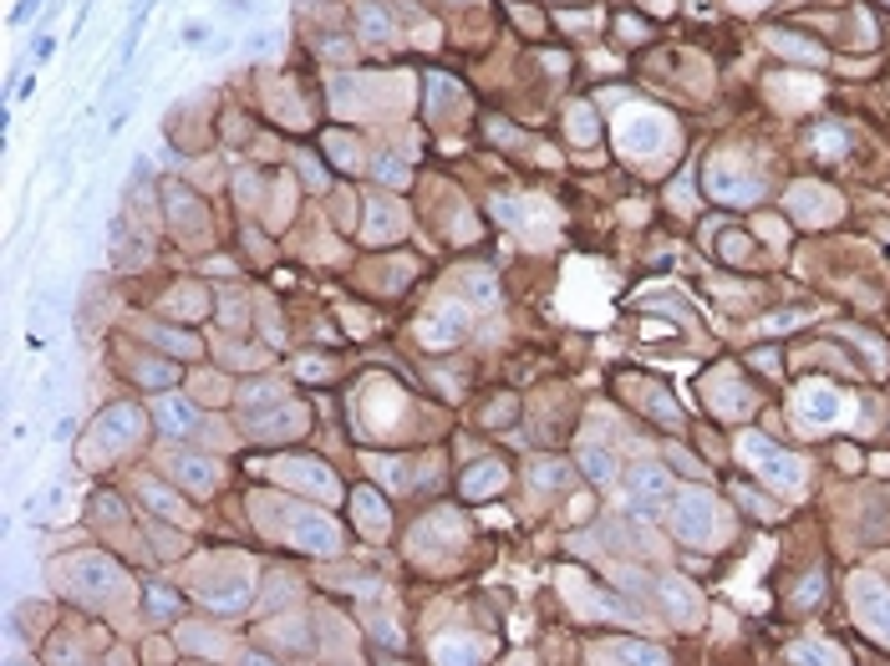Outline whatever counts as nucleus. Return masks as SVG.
<instances>
[{
    "mask_svg": "<svg viewBox=\"0 0 890 666\" xmlns=\"http://www.w3.org/2000/svg\"><path fill=\"white\" fill-rule=\"evenodd\" d=\"M356 31H361V41H397V21L392 11H382L377 0H356Z\"/></svg>",
    "mask_w": 890,
    "mask_h": 666,
    "instance_id": "6ab92c4d",
    "label": "nucleus"
},
{
    "mask_svg": "<svg viewBox=\"0 0 890 666\" xmlns=\"http://www.w3.org/2000/svg\"><path fill=\"white\" fill-rule=\"evenodd\" d=\"M565 122H570V128H565V133H570V143H580V148H585V143H601L595 112H591L585 103H570V107H565Z\"/></svg>",
    "mask_w": 890,
    "mask_h": 666,
    "instance_id": "bb28decb",
    "label": "nucleus"
},
{
    "mask_svg": "<svg viewBox=\"0 0 890 666\" xmlns=\"http://www.w3.org/2000/svg\"><path fill=\"white\" fill-rule=\"evenodd\" d=\"M840 336H845L850 346L865 356V367L876 371V377H886V371H890V346L880 336H870V331H861V326H840Z\"/></svg>",
    "mask_w": 890,
    "mask_h": 666,
    "instance_id": "4be33fe9",
    "label": "nucleus"
},
{
    "mask_svg": "<svg viewBox=\"0 0 890 666\" xmlns=\"http://www.w3.org/2000/svg\"><path fill=\"white\" fill-rule=\"evenodd\" d=\"M505 484H509V468H505L499 459L474 463V468L463 474V499H468V503H478V499H499V493H505Z\"/></svg>",
    "mask_w": 890,
    "mask_h": 666,
    "instance_id": "f3484780",
    "label": "nucleus"
},
{
    "mask_svg": "<svg viewBox=\"0 0 890 666\" xmlns=\"http://www.w3.org/2000/svg\"><path fill=\"white\" fill-rule=\"evenodd\" d=\"M530 478L539 484V489H560V484H565L570 474H565V463H539V468H534Z\"/></svg>",
    "mask_w": 890,
    "mask_h": 666,
    "instance_id": "4c0bfd02",
    "label": "nucleus"
},
{
    "mask_svg": "<svg viewBox=\"0 0 890 666\" xmlns=\"http://www.w3.org/2000/svg\"><path fill=\"white\" fill-rule=\"evenodd\" d=\"M672 530H677V539H687L692 549H712L717 545V530H723V509H717L712 493L683 489L672 499Z\"/></svg>",
    "mask_w": 890,
    "mask_h": 666,
    "instance_id": "20e7f679",
    "label": "nucleus"
},
{
    "mask_svg": "<svg viewBox=\"0 0 890 666\" xmlns=\"http://www.w3.org/2000/svg\"><path fill=\"white\" fill-rule=\"evenodd\" d=\"M97 438L112 443L118 453L138 448V438H143V417H138L133 402H112V407H103V417H97Z\"/></svg>",
    "mask_w": 890,
    "mask_h": 666,
    "instance_id": "ddd939ff",
    "label": "nucleus"
},
{
    "mask_svg": "<svg viewBox=\"0 0 890 666\" xmlns=\"http://www.w3.org/2000/svg\"><path fill=\"white\" fill-rule=\"evenodd\" d=\"M61 585H67V595L76 606H112V600H122L133 591L128 575H122V564H112L107 555H72V560H61Z\"/></svg>",
    "mask_w": 890,
    "mask_h": 666,
    "instance_id": "f03ea898",
    "label": "nucleus"
},
{
    "mask_svg": "<svg viewBox=\"0 0 890 666\" xmlns=\"http://www.w3.org/2000/svg\"><path fill=\"white\" fill-rule=\"evenodd\" d=\"M610 138H616V148H621L631 164L646 168V164H656L662 153H672V143H677V128H672L667 112L631 103L626 112H616V122H610Z\"/></svg>",
    "mask_w": 890,
    "mask_h": 666,
    "instance_id": "f257e3e1",
    "label": "nucleus"
},
{
    "mask_svg": "<svg viewBox=\"0 0 890 666\" xmlns=\"http://www.w3.org/2000/svg\"><path fill=\"white\" fill-rule=\"evenodd\" d=\"M815 153H819V164H840L850 153V133L845 128H834V122H819L815 128Z\"/></svg>",
    "mask_w": 890,
    "mask_h": 666,
    "instance_id": "a878e982",
    "label": "nucleus"
},
{
    "mask_svg": "<svg viewBox=\"0 0 890 666\" xmlns=\"http://www.w3.org/2000/svg\"><path fill=\"white\" fill-rule=\"evenodd\" d=\"M153 417H158V428H164L168 438H183V432L199 428V407L183 397H158L153 402Z\"/></svg>",
    "mask_w": 890,
    "mask_h": 666,
    "instance_id": "aec40b11",
    "label": "nucleus"
},
{
    "mask_svg": "<svg viewBox=\"0 0 890 666\" xmlns=\"http://www.w3.org/2000/svg\"><path fill=\"white\" fill-rule=\"evenodd\" d=\"M788 656H794V662H845V656H834L830 646H819V641H799Z\"/></svg>",
    "mask_w": 890,
    "mask_h": 666,
    "instance_id": "e433bc0d",
    "label": "nucleus"
},
{
    "mask_svg": "<svg viewBox=\"0 0 890 666\" xmlns=\"http://www.w3.org/2000/svg\"><path fill=\"white\" fill-rule=\"evenodd\" d=\"M784 214L794 224H809V229H824V224H840L845 219V204L834 199L824 183H794L784 199Z\"/></svg>",
    "mask_w": 890,
    "mask_h": 666,
    "instance_id": "6e6552de",
    "label": "nucleus"
},
{
    "mask_svg": "<svg viewBox=\"0 0 890 666\" xmlns=\"http://www.w3.org/2000/svg\"><path fill=\"white\" fill-rule=\"evenodd\" d=\"M799 321H804V311H773V316H763V336H788Z\"/></svg>",
    "mask_w": 890,
    "mask_h": 666,
    "instance_id": "c9c22d12",
    "label": "nucleus"
},
{
    "mask_svg": "<svg viewBox=\"0 0 890 666\" xmlns=\"http://www.w3.org/2000/svg\"><path fill=\"white\" fill-rule=\"evenodd\" d=\"M656 600L672 610V621H683V626H698L702 621V595L692 591L683 575H662V580H656Z\"/></svg>",
    "mask_w": 890,
    "mask_h": 666,
    "instance_id": "4468645a",
    "label": "nucleus"
},
{
    "mask_svg": "<svg viewBox=\"0 0 890 666\" xmlns=\"http://www.w3.org/2000/svg\"><path fill=\"white\" fill-rule=\"evenodd\" d=\"M845 417H850V402L834 382H824V377L799 382V392H794V423H799L804 432H830V428H840Z\"/></svg>",
    "mask_w": 890,
    "mask_h": 666,
    "instance_id": "39448f33",
    "label": "nucleus"
},
{
    "mask_svg": "<svg viewBox=\"0 0 890 666\" xmlns=\"http://www.w3.org/2000/svg\"><path fill=\"white\" fill-rule=\"evenodd\" d=\"M743 463H753L758 478H769V489H779V493H804V484H809V463L799 453H788V448L769 443L763 432L743 438Z\"/></svg>",
    "mask_w": 890,
    "mask_h": 666,
    "instance_id": "7ed1b4c3",
    "label": "nucleus"
},
{
    "mask_svg": "<svg viewBox=\"0 0 890 666\" xmlns=\"http://www.w3.org/2000/svg\"><path fill=\"white\" fill-rule=\"evenodd\" d=\"M850 31H855V41H850V46H865V51H870V46H880V26H876V15L865 11V5H850L845 36H850Z\"/></svg>",
    "mask_w": 890,
    "mask_h": 666,
    "instance_id": "cd10ccee",
    "label": "nucleus"
},
{
    "mask_svg": "<svg viewBox=\"0 0 890 666\" xmlns=\"http://www.w3.org/2000/svg\"><path fill=\"white\" fill-rule=\"evenodd\" d=\"M352 519L367 530V539H387V534H392V519H387L382 499H377L371 489H356L352 493Z\"/></svg>",
    "mask_w": 890,
    "mask_h": 666,
    "instance_id": "412c9836",
    "label": "nucleus"
},
{
    "mask_svg": "<svg viewBox=\"0 0 890 666\" xmlns=\"http://www.w3.org/2000/svg\"><path fill=\"white\" fill-rule=\"evenodd\" d=\"M702 183H708V199H717V204L727 209H753L758 199H763V189H769V174H748V168H738L727 153H717L708 164V174H702Z\"/></svg>",
    "mask_w": 890,
    "mask_h": 666,
    "instance_id": "423d86ee",
    "label": "nucleus"
},
{
    "mask_svg": "<svg viewBox=\"0 0 890 666\" xmlns=\"http://www.w3.org/2000/svg\"><path fill=\"white\" fill-rule=\"evenodd\" d=\"M769 46L779 51V57H794V61H824V46L815 41V36H799V31H769Z\"/></svg>",
    "mask_w": 890,
    "mask_h": 666,
    "instance_id": "5701e85b",
    "label": "nucleus"
},
{
    "mask_svg": "<svg viewBox=\"0 0 890 666\" xmlns=\"http://www.w3.org/2000/svg\"><path fill=\"white\" fill-rule=\"evenodd\" d=\"M601 656H606V662H667V652L652 646V641H606Z\"/></svg>",
    "mask_w": 890,
    "mask_h": 666,
    "instance_id": "393cba45",
    "label": "nucleus"
},
{
    "mask_svg": "<svg viewBox=\"0 0 890 666\" xmlns=\"http://www.w3.org/2000/svg\"><path fill=\"white\" fill-rule=\"evenodd\" d=\"M717 254H723V260H733V265H738V260H748V235H723V239H717Z\"/></svg>",
    "mask_w": 890,
    "mask_h": 666,
    "instance_id": "58836bf2",
    "label": "nucleus"
},
{
    "mask_svg": "<svg viewBox=\"0 0 890 666\" xmlns=\"http://www.w3.org/2000/svg\"><path fill=\"white\" fill-rule=\"evenodd\" d=\"M149 341H153V346H168V352H183V356L199 352L189 336H174V331H149Z\"/></svg>",
    "mask_w": 890,
    "mask_h": 666,
    "instance_id": "ea45409f",
    "label": "nucleus"
},
{
    "mask_svg": "<svg viewBox=\"0 0 890 666\" xmlns=\"http://www.w3.org/2000/svg\"><path fill=\"white\" fill-rule=\"evenodd\" d=\"M417 336L428 341V346H459V341L468 336V316H463L459 300H443V306L423 321V331H417Z\"/></svg>",
    "mask_w": 890,
    "mask_h": 666,
    "instance_id": "2eb2a0df",
    "label": "nucleus"
},
{
    "mask_svg": "<svg viewBox=\"0 0 890 666\" xmlns=\"http://www.w3.org/2000/svg\"><path fill=\"white\" fill-rule=\"evenodd\" d=\"M708 407L717 417H733V423H748L758 413V397L738 382V371H712L708 377Z\"/></svg>",
    "mask_w": 890,
    "mask_h": 666,
    "instance_id": "9b49d317",
    "label": "nucleus"
},
{
    "mask_svg": "<svg viewBox=\"0 0 890 666\" xmlns=\"http://www.w3.org/2000/svg\"><path fill=\"white\" fill-rule=\"evenodd\" d=\"M254 402H281V382H245L239 386V407H254Z\"/></svg>",
    "mask_w": 890,
    "mask_h": 666,
    "instance_id": "f704fd0d",
    "label": "nucleus"
},
{
    "mask_svg": "<svg viewBox=\"0 0 890 666\" xmlns=\"http://www.w3.org/2000/svg\"><path fill=\"white\" fill-rule=\"evenodd\" d=\"M748 367H758L763 377H779V352H753L748 356Z\"/></svg>",
    "mask_w": 890,
    "mask_h": 666,
    "instance_id": "79ce46f5",
    "label": "nucleus"
},
{
    "mask_svg": "<svg viewBox=\"0 0 890 666\" xmlns=\"http://www.w3.org/2000/svg\"><path fill=\"white\" fill-rule=\"evenodd\" d=\"M143 606H149V616H153L158 626H168V621L178 616V606H183V600H178L168 585H149V591H143Z\"/></svg>",
    "mask_w": 890,
    "mask_h": 666,
    "instance_id": "c85d7f7f",
    "label": "nucleus"
},
{
    "mask_svg": "<svg viewBox=\"0 0 890 666\" xmlns=\"http://www.w3.org/2000/svg\"><path fill=\"white\" fill-rule=\"evenodd\" d=\"M321 148H327L331 158H336V168H346V174H356V168H361V148H356L346 133H327V143H321Z\"/></svg>",
    "mask_w": 890,
    "mask_h": 666,
    "instance_id": "c756f323",
    "label": "nucleus"
},
{
    "mask_svg": "<svg viewBox=\"0 0 890 666\" xmlns=\"http://www.w3.org/2000/svg\"><path fill=\"white\" fill-rule=\"evenodd\" d=\"M224 321H239V326H245V300H235V290L224 296Z\"/></svg>",
    "mask_w": 890,
    "mask_h": 666,
    "instance_id": "37998d69",
    "label": "nucleus"
},
{
    "mask_svg": "<svg viewBox=\"0 0 890 666\" xmlns=\"http://www.w3.org/2000/svg\"><path fill=\"white\" fill-rule=\"evenodd\" d=\"M580 468H585L595 484H610V478H616V459L601 453V448H580Z\"/></svg>",
    "mask_w": 890,
    "mask_h": 666,
    "instance_id": "473e14b6",
    "label": "nucleus"
},
{
    "mask_svg": "<svg viewBox=\"0 0 890 666\" xmlns=\"http://www.w3.org/2000/svg\"><path fill=\"white\" fill-rule=\"evenodd\" d=\"M133 377H138V382H149V386H174L178 382V371L168 367L164 356H158V361H153V356H143V361L133 367Z\"/></svg>",
    "mask_w": 890,
    "mask_h": 666,
    "instance_id": "2f4dec72",
    "label": "nucleus"
},
{
    "mask_svg": "<svg viewBox=\"0 0 890 666\" xmlns=\"http://www.w3.org/2000/svg\"><path fill=\"white\" fill-rule=\"evenodd\" d=\"M377 178L397 189V183H407V164H397V158H382V168H377Z\"/></svg>",
    "mask_w": 890,
    "mask_h": 666,
    "instance_id": "a19ab883",
    "label": "nucleus"
},
{
    "mask_svg": "<svg viewBox=\"0 0 890 666\" xmlns=\"http://www.w3.org/2000/svg\"><path fill=\"white\" fill-rule=\"evenodd\" d=\"M402 229H407V209L392 204V199H367V209H361V245H392V239H402Z\"/></svg>",
    "mask_w": 890,
    "mask_h": 666,
    "instance_id": "f8f14e48",
    "label": "nucleus"
},
{
    "mask_svg": "<svg viewBox=\"0 0 890 666\" xmlns=\"http://www.w3.org/2000/svg\"><path fill=\"white\" fill-rule=\"evenodd\" d=\"M174 474L189 493H214L219 489V478H224V468L214 459H193V453H183V459H174Z\"/></svg>",
    "mask_w": 890,
    "mask_h": 666,
    "instance_id": "a211bd4d",
    "label": "nucleus"
},
{
    "mask_svg": "<svg viewBox=\"0 0 890 666\" xmlns=\"http://www.w3.org/2000/svg\"><path fill=\"white\" fill-rule=\"evenodd\" d=\"M463 290H468V300H484V306L499 300V281H494L489 270H468V275H463Z\"/></svg>",
    "mask_w": 890,
    "mask_h": 666,
    "instance_id": "72a5a7b5",
    "label": "nucleus"
},
{
    "mask_svg": "<svg viewBox=\"0 0 890 666\" xmlns=\"http://www.w3.org/2000/svg\"><path fill=\"white\" fill-rule=\"evenodd\" d=\"M641 11H652V15H667V11H672V0H641Z\"/></svg>",
    "mask_w": 890,
    "mask_h": 666,
    "instance_id": "a18cd8bd",
    "label": "nucleus"
},
{
    "mask_svg": "<svg viewBox=\"0 0 890 666\" xmlns=\"http://www.w3.org/2000/svg\"><path fill=\"white\" fill-rule=\"evenodd\" d=\"M270 474H275V484H285L290 493H306V499H336V474H331L321 459H281Z\"/></svg>",
    "mask_w": 890,
    "mask_h": 666,
    "instance_id": "9d476101",
    "label": "nucleus"
},
{
    "mask_svg": "<svg viewBox=\"0 0 890 666\" xmlns=\"http://www.w3.org/2000/svg\"><path fill=\"white\" fill-rule=\"evenodd\" d=\"M204 36H209L204 26H183V41H189V46H199V41H204Z\"/></svg>",
    "mask_w": 890,
    "mask_h": 666,
    "instance_id": "49530a36",
    "label": "nucleus"
},
{
    "mask_svg": "<svg viewBox=\"0 0 890 666\" xmlns=\"http://www.w3.org/2000/svg\"><path fill=\"white\" fill-rule=\"evenodd\" d=\"M733 11H763V5H773V0H727Z\"/></svg>",
    "mask_w": 890,
    "mask_h": 666,
    "instance_id": "c03bdc74",
    "label": "nucleus"
},
{
    "mask_svg": "<svg viewBox=\"0 0 890 666\" xmlns=\"http://www.w3.org/2000/svg\"><path fill=\"white\" fill-rule=\"evenodd\" d=\"M281 519L290 524V539L300 549H311V555H336L342 549V534L331 524L321 509H300V503H281Z\"/></svg>",
    "mask_w": 890,
    "mask_h": 666,
    "instance_id": "1a4fd4ad",
    "label": "nucleus"
},
{
    "mask_svg": "<svg viewBox=\"0 0 890 666\" xmlns=\"http://www.w3.org/2000/svg\"><path fill=\"white\" fill-rule=\"evenodd\" d=\"M850 600H855V621H861L880 646H890V585L886 580L861 570V575L850 580Z\"/></svg>",
    "mask_w": 890,
    "mask_h": 666,
    "instance_id": "0eeeda50",
    "label": "nucleus"
},
{
    "mask_svg": "<svg viewBox=\"0 0 890 666\" xmlns=\"http://www.w3.org/2000/svg\"><path fill=\"white\" fill-rule=\"evenodd\" d=\"M626 484H631V499H637V514H656L662 509V499H667V489H672V478H667V468H646V463H637L631 474H626Z\"/></svg>",
    "mask_w": 890,
    "mask_h": 666,
    "instance_id": "dca6fc26",
    "label": "nucleus"
},
{
    "mask_svg": "<svg viewBox=\"0 0 890 666\" xmlns=\"http://www.w3.org/2000/svg\"><path fill=\"white\" fill-rule=\"evenodd\" d=\"M143 503H149L153 514H168V519H189V514H183V503H178L174 493L164 489V484H153V478H149V484H143Z\"/></svg>",
    "mask_w": 890,
    "mask_h": 666,
    "instance_id": "7c9ffc66",
    "label": "nucleus"
},
{
    "mask_svg": "<svg viewBox=\"0 0 890 666\" xmlns=\"http://www.w3.org/2000/svg\"><path fill=\"white\" fill-rule=\"evenodd\" d=\"M432 656L438 662H478V656H489V646L474 637H438L432 641Z\"/></svg>",
    "mask_w": 890,
    "mask_h": 666,
    "instance_id": "b1692460",
    "label": "nucleus"
}]
</instances>
